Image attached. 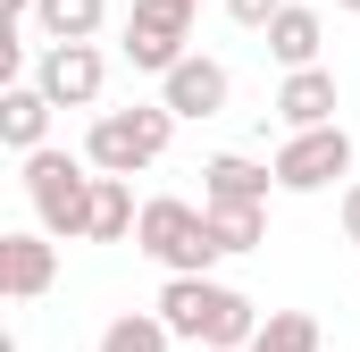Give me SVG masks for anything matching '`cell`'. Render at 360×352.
<instances>
[{"label": "cell", "mask_w": 360, "mask_h": 352, "mask_svg": "<svg viewBox=\"0 0 360 352\" xmlns=\"http://www.w3.org/2000/svg\"><path fill=\"white\" fill-rule=\"evenodd\" d=\"M344 235H352V244H360V176H352V184H344Z\"/></svg>", "instance_id": "obj_20"}, {"label": "cell", "mask_w": 360, "mask_h": 352, "mask_svg": "<svg viewBox=\"0 0 360 352\" xmlns=\"http://www.w3.org/2000/svg\"><path fill=\"white\" fill-rule=\"evenodd\" d=\"M34 25H42L51 42H92V34L109 25V0H42Z\"/></svg>", "instance_id": "obj_17"}, {"label": "cell", "mask_w": 360, "mask_h": 352, "mask_svg": "<svg viewBox=\"0 0 360 352\" xmlns=\"http://www.w3.org/2000/svg\"><path fill=\"white\" fill-rule=\"evenodd\" d=\"M335 8H360V0H335Z\"/></svg>", "instance_id": "obj_21"}, {"label": "cell", "mask_w": 360, "mask_h": 352, "mask_svg": "<svg viewBox=\"0 0 360 352\" xmlns=\"http://www.w3.org/2000/svg\"><path fill=\"white\" fill-rule=\"evenodd\" d=\"M276 118H285V134H302V126H335V76H327V68H285Z\"/></svg>", "instance_id": "obj_13"}, {"label": "cell", "mask_w": 360, "mask_h": 352, "mask_svg": "<svg viewBox=\"0 0 360 352\" xmlns=\"http://www.w3.org/2000/svg\"><path fill=\"white\" fill-rule=\"evenodd\" d=\"M210 235H218L226 260H235V252H260V235H269V201H210Z\"/></svg>", "instance_id": "obj_15"}, {"label": "cell", "mask_w": 360, "mask_h": 352, "mask_svg": "<svg viewBox=\"0 0 360 352\" xmlns=\"http://www.w3.org/2000/svg\"><path fill=\"white\" fill-rule=\"evenodd\" d=\"M176 109L168 101H134V109H101L92 118V134H84V160L101 176H143V168H160L168 160V143H176Z\"/></svg>", "instance_id": "obj_3"}, {"label": "cell", "mask_w": 360, "mask_h": 352, "mask_svg": "<svg viewBox=\"0 0 360 352\" xmlns=\"http://www.w3.org/2000/svg\"><path fill=\"white\" fill-rule=\"evenodd\" d=\"M193 51V0H134L126 8V59L143 76H168Z\"/></svg>", "instance_id": "obj_6"}, {"label": "cell", "mask_w": 360, "mask_h": 352, "mask_svg": "<svg viewBox=\"0 0 360 352\" xmlns=\"http://www.w3.org/2000/svg\"><path fill=\"white\" fill-rule=\"evenodd\" d=\"M134 252L143 260H160L168 277H201V268H218V235H210V201H176V193H151L143 201V218H134Z\"/></svg>", "instance_id": "obj_4"}, {"label": "cell", "mask_w": 360, "mask_h": 352, "mask_svg": "<svg viewBox=\"0 0 360 352\" xmlns=\"http://www.w3.org/2000/svg\"><path fill=\"white\" fill-rule=\"evenodd\" d=\"M193 8H201V0H193Z\"/></svg>", "instance_id": "obj_22"}, {"label": "cell", "mask_w": 360, "mask_h": 352, "mask_svg": "<svg viewBox=\"0 0 360 352\" xmlns=\"http://www.w3.org/2000/svg\"><path fill=\"white\" fill-rule=\"evenodd\" d=\"M276 8H285V0H226V17H235V25H252V34H260V25H269Z\"/></svg>", "instance_id": "obj_19"}, {"label": "cell", "mask_w": 360, "mask_h": 352, "mask_svg": "<svg viewBox=\"0 0 360 352\" xmlns=\"http://www.w3.org/2000/svg\"><path fill=\"white\" fill-rule=\"evenodd\" d=\"M243 352H319V319H310V310H269L260 336Z\"/></svg>", "instance_id": "obj_18"}, {"label": "cell", "mask_w": 360, "mask_h": 352, "mask_svg": "<svg viewBox=\"0 0 360 352\" xmlns=\"http://www.w3.org/2000/svg\"><path fill=\"white\" fill-rule=\"evenodd\" d=\"M160 101H168L176 118H193V126H201V118H218V109L235 101V76H226V59H210V51H184L176 68L160 76Z\"/></svg>", "instance_id": "obj_8"}, {"label": "cell", "mask_w": 360, "mask_h": 352, "mask_svg": "<svg viewBox=\"0 0 360 352\" xmlns=\"http://www.w3.org/2000/svg\"><path fill=\"white\" fill-rule=\"evenodd\" d=\"M34 84L51 92L59 109H92V101H101V84H109V59H101V42H42Z\"/></svg>", "instance_id": "obj_7"}, {"label": "cell", "mask_w": 360, "mask_h": 352, "mask_svg": "<svg viewBox=\"0 0 360 352\" xmlns=\"http://www.w3.org/2000/svg\"><path fill=\"white\" fill-rule=\"evenodd\" d=\"M151 310L176 327V344H201V352H243L260 336V302H252L243 285L210 277V268H201V277H168Z\"/></svg>", "instance_id": "obj_1"}, {"label": "cell", "mask_w": 360, "mask_h": 352, "mask_svg": "<svg viewBox=\"0 0 360 352\" xmlns=\"http://www.w3.org/2000/svg\"><path fill=\"white\" fill-rule=\"evenodd\" d=\"M51 109H59V101L34 84V76L0 84V143H8L17 160H25V151H42V143H51Z\"/></svg>", "instance_id": "obj_10"}, {"label": "cell", "mask_w": 360, "mask_h": 352, "mask_svg": "<svg viewBox=\"0 0 360 352\" xmlns=\"http://www.w3.org/2000/svg\"><path fill=\"white\" fill-rule=\"evenodd\" d=\"M59 285V235H0V294L8 302H42Z\"/></svg>", "instance_id": "obj_9"}, {"label": "cell", "mask_w": 360, "mask_h": 352, "mask_svg": "<svg viewBox=\"0 0 360 352\" xmlns=\"http://www.w3.org/2000/svg\"><path fill=\"white\" fill-rule=\"evenodd\" d=\"M168 344H176V327H168L160 310H117L92 352H168Z\"/></svg>", "instance_id": "obj_16"}, {"label": "cell", "mask_w": 360, "mask_h": 352, "mask_svg": "<svg viewBox=\"0 0 360 352\" xmlns=\"http://www.w3.org/2000/svg\"><path fill=\"white\" fill-rule=\"evenodd\" d=\"M260 34H269V59H276V68H319V51H327V17L302 8V0H285Z\"/></svg>", "instance_id": "obj_12"}, {"label": "cell", "mask_w": 360, "mask_h": 352, "mask_svg": "<svg viewBox=\"0 0 360 352\" xmlns=\"http://www.w3.org/2000/svg\"><path fill=\"white\" fill-rule=\"evenodd\" d=\"M92 184H101V168H92L84 151H25V201H34V227L42 235H59V244H84L92 227Z\"/></svg>", "instance_id": "obj_2"}, {"label": "cell", "mask_w": 360, "mask_h": 352, "mask_svg": "<svg viewBox=\"0 0 360 352\" xmlns=\"http://www.w3.org/2000/svg\"><path fill=\"white\" fill-rule=\"evenodd\" d=\"M276 160H252V151H210L201 160V201H269Z\"/></svg>", "instance_id": "obj_11"}, {"label": "cell", "mask_w": 360, "mask_h": 352, "mask_svg": "<svg viewBox=\"0 0 360 352\" xmlns=\"http://www.w3.org/2000/svg\"><path fill=\"white\" fill-rule=\"evenodd\" d=\"M134 218H143L134 176H101V184H92V227H84V244H126Z\"/></svg>", "instance_id": "obj_14"}, {"label": "cell", "mask_w": 360, "mask_h": 352, "mask_svg": "<svg viewBox=\"0 0 360 352\" xmlns=\"http://www.w3.org/2000/svg\"><path fill=\"white\" fill-rule=\"evenodd\" d=\"M327 184H352V134H344V126H302V134H285V151H276V193H327Z\"/></svg>", "instance_id": "obj_5"}]
</instances>
